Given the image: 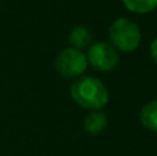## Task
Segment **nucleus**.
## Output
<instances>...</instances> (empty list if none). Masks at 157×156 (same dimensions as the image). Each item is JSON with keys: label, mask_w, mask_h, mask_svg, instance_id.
Masks as SVG:
<instances>
[{"label": "nucleus", "mask_w": 157, "mask_h": 156, "mask_svg": "<svg viewBox=\"0 0 157 156\" xmlns=\"http://www.w3.org/2000/svg\"><path fill=\"white\" fill-rule=\"evenodd\" d=\"M68 39H69L71 47H73V49H76V50H81V51H83V49L88 47L92 40L91 32L88 30V28L83 26V25L75 26L73 29L71 30V33H69Z\"/></svg>", "instance_id": "obj_6"}, {"label": "nucleus", "mask_w": 157, "mask_h": 156, "mask_svg": "<svg viewBox=\"0 0 157 156\" xmlns=\"http://www.w3.org/2000/svg\"><path fill=\"white\" fill-rule=\"evenodd\" d=\"M142 126L153 133H157V99L147 102L139 112Z\"/></svg>", "instance_id": "obj_7"}, {"label": "nucleus", "mask_w": 157, "mask_h": 156, "mask_svg": "<svg viewBox=\"0 0 157 156\" xmlns=\"http://www.w3.org/2000/svg\"><path fill=\"white\" fill-rule=\"evenodd\" d=\"M150 55H152L153 61L157 64V37L152 41V44H150Z\"/></svg>", "instance_id": "obj_9"}, {"label": "nucleus", "mask_w": 157, "mask_h": 156, "mask_svg": "<svg viewBox=\"0 0 157 156\" xmlns=\"http://www.w3.org/2000/svg\"><path fill=\"white\" fill-rule=\"evenodd\" d=\"M109 40L112 46L119 51L132 53L141 44V28L125 17L117 18L109 28Z\"/></svg>", "instance_id": "obj_2"}, {"label": "nucleus", "mask_w": 157, "mask_h": 156, "mask_svg": "<svg viewBox=\"0 0 157 156\" xmlns=\"http://www.w3.org/2000/svg\"><path fill=\"white\" fill-rule=\"evenodd\" d=\"M108 126V116L102 111H90L84 118L83 127L90 135H99Z\"/></svg>", "instance_id": "obj_5"}, {"label": "nucleus", "mask_w": 157, "mask_h": 156, "mask_svg": "<svg viewBox=\"0 0 157 156\" xmlns=\"http://www.w3.org/2000/svg\"><path fill=\"white\" fill-rule=\"evenodd\" d=\"M87 66L88 62L86 54L81 50H76L73 47L62 50L55 60V71L66 79L80 77L86 72Z\"/></svg>", "instance_id": "obj_3"}, {"label": "nucleus", "mask_w": 157, "mask_h": 156, "mask_svg": "<svg viewBox=\"0 0 157 156\" xmlns=\"http://www.w3.org/2000/svg\"><path fill=\"white\" fill-rule=\"evenodd\" d=\"M87 62L91 65L95 71L99 72H110L119 65V53L106 41H97L91 44L88 49V53L86 54Z\"/></svg>", "instance_id": "obj_4"}, {"label": "nucleus", "mask_w": 157, "mask_h": 156, "mask_svg": "<svg viewBox=\"0 0 157 156\" xmlns=\"http://www.w3.org/2000/svg\"><path fill=\"white\" fill-rule=\"evenodd\" d=\"M124 7L134 14H147L157 8V0H121Z\"/></svg>", "instance_id": "obj_8"}, {"label": "nucleus", "mask_w": 157, "mask_h": 156, "mask_svg": "<svg viewBox=\"0 0 157 156\" xmlns=\"http://www.w3.org/2000/svg\"><path fill=\"white\" fill-rule=\"evenodd\" d=\"M71 97L78 107L88 111H101L109 102V91L99 79L83 76L71 86Z\"/></svg>", "instance_id": "obj_1"}]
</instances>
